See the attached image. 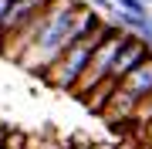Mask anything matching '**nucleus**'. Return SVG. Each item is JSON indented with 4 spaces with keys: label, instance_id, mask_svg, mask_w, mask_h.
<instances>
[{
    "label": "nucleus",
    "instance_id": "obj_2",
    "mask_svg": "<svg viewBox=\"0 0 152 149\" xmlns=\"http://www.w3.org/2000/svg\"><path fill=\"white\" fill-rule=\"evenodd\" d=\"M115 27H118L115 21H105V17H102V21H98L91 31L81 34V37H78L75 44H71L64 54H61L54 65L48 68V71H44L41 81H44V85H51L54 92H68V95H71V92H75V85L81 81V75H85L88 61H91V54H95V48L102 44V41L108 37Z\"/></svg>",
    "mask_w": 152,
    "mask_h": 149
},
{
    "label": "nucleus",
    "instance_id": "obj_6",
    "mask_svg": "<svg viewBox=\"0 0 152 149\" xmlns=\"http://www.w3.org/2000/svg\"><path fill=\"white\" fill-rule=\"evenodd\" d=\"M142 139L152 146V122H145V126H142Z\"/></svg>",
    "mask_w": 152,
    "mask_h": 149
},
{
    "label": "nucleus",
    "instance_id": "obj_8",
    "mask_svg": "<svg viewBox=\"0 0 152 149\" xmlns=\"http://www.w3.org/2000/svg\"><path fill=\"white\" fill-rule=\"evenodd\" d=\"M37 142H41L37 136H27V149H37Z\"/></svg>",
    "mask_w": 152,
    "mask_h": 149
},
{
    "label": "nucleus",
    "instance_id": "obj_4",
    "mask_svg": "<svg viewBox=\"0 0 152 149\" xmlns=\"http://www.w3.org/2000/svg\"><path fill=\"white\" fill-rule=\"evenodd\" d=\"M112 21L118 24L122 31H129V34H135V37H142V41L152 48V14H129V10H118V7H115Z\"/></svg>",
    "mask_w": 152,
    "mask_h": 149
},
{
    "label": "nucleus",
    "instance_id": "obj_5",
    "mask_svg": "<svg viewBox=\"0 0 152 149\" xmlns=\"http://www.w3.org/2000/svg\"><path fill=\"white\" fill-rule=\"evenodd\" d=\"M112 4L129 14H149V0H112Z\"/></svg>",
    "mask_w": 152,
    "mask_h": 149
},
{
    "label": "nucleus",
    "instance_id": "obj_10",
    "mask_svg": "<svg viewBox=\"0 0 152 149\" xmlns=\"http://www.w3.org/2000/svg\"><path fill=\"white\" fill-rule=\"evenodd\" d=\"M0 149H4V146H0Z\"/></svg>",
    "mask_w": 152,
    "mask_h": 149
},
{
    "label": "nucleus",
    "instance_id": "obj_9",
    "mask_svg": "<svg viewBox=\"0 0 152 149\" xmlns=\"http://www.w3.org/2000/svg\"><path fill=\"white\" fill-rule=\"evenodd\" d=\"M149 4H152V0H149Z\"/></svg>",
    "mask_w": 152,
    "mask_h": 149
},
{
    "label": "nucleus",
    "instance_id": "obj_1",
    "mask_svg": "<svg viewBox=\"0 0 152 149\" xmlns=\"http://www.w3.org/2000/svg\"><path fill=\"white\" fill-rule=\"evenodd\" d=\"M98 21H102V14H98L88 0H54V4L48 7V14H44V27L37 34V41L27 48V54L17 61V65L27 75H34V78H44V71H48L81 34L91 31Z\"/></svg>",
    "mask_w": 152,
    "mask_h": 149
},
{
    "label": "nucleus",
    "instance_id": "obj_7",
    "mask_svg": "<svg viewBox=\"0 0 152 149\" xmlns=\"http://www.w3.org/2000/svg\"><path fill=\"white\" fill-rule=\"evenodd\" d=\"M10 4H14V0H0V24H4V17H7V10H10Z\"/></svg>",
    "mask_w": 152,
    "mask_h": 149
},
{
    "label": "nucleus",
    "instance_id": "obj_3",
    "mask_svg": "<svg viewBox=\"0 0 152 149\" xmlns=\"http://www.w3.org/2000/svg\"><path fill=\"white\" fill-rule=\"evenodd\" d=\"M125 37H129V31L115 27L108 37H105L102 44L95 48V54H91V61H88V68H85L81 81H78V85H75V92H71L78 102H81V98L95 88L98 81H105V78L112 75V65H115V58H118V51H122V44H125Z\"/></svg>",
    "mask_w": 152,
    "mask_h": 149
}]
</instances>
